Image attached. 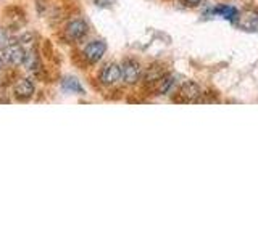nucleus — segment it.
<instances>
[{"mask_svg": "<svg viewBox=\"0 0 258 241\" xmlns=\"http://www.w3.org/2000/svg\"><path fill=\"white\" fill-rule=\"evenodd\" d=\"M2 68H4V60H2V56H0V71H2Z\"/></svg>", "mask_w": 258, "mask_h": 241, "instance_id": "nucleus-17", "label": "nucleus"}, {"mask_svg": "<svg viewBox=\"0 0 258 241\" xmlns=\"http://www.w3.org/2000/svg\"><path fill=\"white\" fill-rule=\"evenodd\" d=\"M61 88L64 92H70V93H78V95H86L84 87L81 85V82L76 77H71L67 76L61 79Z\"/></svg>", "mask_w": 258, "mask_h": 241, "instance_id": "nucleus-8", "label": "nucleus"}, {"mask_svg": "<svg viewBox=\"0 0 258 241\" xmlns=\"http://www.w3.org/2000/svg\"><path fill=\"white\" fill-rule=\"evenodd\" d=\"M24 66H26V69L29 71H36L39 69L40 66V63H39V55L36 50H32V52H26V58H24Z\"/></svg>", "mask_w": 258, "mask_h": 241, "instance_id": "nucleus-12", "label": "nucleus"}, {"mask_svg": "<svg viewBox=\"0 0 258 241\" xmlns=\"http://www.w3.org/2000/svg\"><path fill=\"white\" fill-rule=\"evenodd\" d=\"M141 76H142V68L136 60L127 58L123 61V64H121V79H123L127 85L137 84V80L141 79Z\"/></svg>", "mask_w": 258, "mask_h": 241, "instance_id": "nucleus-2", "label": "nucleus"}, {"mask_svg": "<svg viewBox=\"0 0 258 241\" xmlns=\"http://www.w3.org/2000/svg\"><path fill=\"white\" fill-rule=\"evenodd\" d=\"M119 79H121V66L116 63H108L100 72V80L107 85L116 84Z\"/></svg>", "mask_w": 258, "mask_h": 241, "instance_id": "nucleus-7", "label": "nucleus"}, {"mask_svg": "<svg viewBox=\"0 0 258 241\" xmlns=\"http://www.w3.org/2000/svg\"><path fill=\"white\" fill-rule=\"evenodd\" d=\"M161 76H165V71H161L158 66H152L149 69V74H147V82H157V80L161 77Z\"/></svg>", "mask_w": 258, "mask_h": 241, "instance_id": "nucleus-13", "label": "nucleus"}, {"mask_svg": "<svg viewBox=\"0 0 258 241\" xmlns=\"http://www.w3.org/2000/svg\"><path fill=\"white\" fill-rule=\"evenodd\" d=\"M215 13L223 16V18H226V20L231 21V23H236L237 18H239V12L234 7H228V5H221V7L215 8Z\"/></svg>", "mask_w": 258, "mask_h": 241, "instance_id": "nucleus-11", "label": "nucleus"}, {"mask_svg": "<svg viewBox=\"0 0 258 241\" xmlns=\"http://www.w3.org/2000/svg\"><path fill=\"white\" fill-rule=\"evenodd\" d=\"M105 52H107V44H105L103 40H92L91 44L86 45V48L83 50V55L89 63L94 64L102 60Z\"/></svg>", "mask_w": 258, "mask_h": 241, "instance_id": "nucleus-4", "label": "nucleus"}, {"mask_svg": "<svg viewBox=\"0 0 258 241\" xmlns=\"http://www.w3.org/2000/svg\"><path fill=\"white\" fill-rule=\"evenodd\" d=\"M182 2L185 5H197L199 2H202V0H182Z\"/></svg>", "mask_w": 258, "mask_h": 241, "instance_id": "nucleus-16", "label": "nucleus"}, {"mask_svg": "<svg viewBox=\"0 0 258 241\" xmlns=\"http://www.w3.org/2000/svg\"><path fill=\"white\" fill-rule=\"evenodd\" d=\"M2 60L4 63L13 64V66H20L24 63L26 58V50L21 44H8L2 48Z\"/></svg>", "mask_w": 258, "mask_h": 241, "instance_id": "nucleus-1", "label": "nucleus"}, {"mask_svg": "<svg viewBox=\"0 0 258 241\" xmlns=\"http://www.w3.org/2000/svg\"><path fill=\"white\" fill-rule=\"evenodd\" d=\"M113 2H115V0H94V4L99 8H108L113 5Z\"/></svg>", "mask_w": 258, "mask_h": 241, "instance_id": "nucleus-15", "label": "nucleus"}, {"mask_svg": "<svg viewBox=\"0 0 258 241\" xmlns=\"http://www.w3.org/2000/svg\"><path fill=\"white\" fill-rule=\"evenodd\" d=\"M234 24H237L244 31H255L258 28V16L255 13H247L244 16H239Z\"/></svg>", "mask_w": 258, "mask_h": 241, "instance_id": "nucleus-9", "label": "nucleus"}, {"mask_svg": "<svg viewBox=\"0 0 258 241\" xmlns=\"http://www.w3.org/2000/svg\"><path fill=\"white\" fill-rule=\"evenodd\" d=\"M153 84H157V93L158 95H166L173 88V85H174V77L169 76V74H165V76H161L157 80V82H153Z\"/></svg>", "mask_w": 258, "mask_h": 241, "instance_id": "nucleus-10", "label": "nucleus"}, {"mask_svg": "<svg viewBox=\"0 0 258 241\" xmlns=\"http://www.w3.org/2000/svg\"><path fill=\"white\" fill-rule=\"evenodd\" d=\"M34 90H36V87H34V82H32L31 79H26V77H23V79H18L16 80V84L13 85V93L15 96L18 100H29L32 95H34Z\"/></svg>", "mask_w": 258, "mask_h": 241, "instance_id": "nucleus-5", "label": "nucleus"}, {"mask_svg": "<svg viewBox=\"0 0 258 241\" xmlns=\"http://www.w3.org/2000/svg\"><path fill=\"white\" fill-rule=\"evenodd\" d=\"M199 96H200V88H199V85L194 84V82H185L179 88V92H177V100L176 101L192 103V101H197Z\"/></svg>", "mask_w": 258, "mask_h": 241, "instance_id": "nucleus-6", "label": "nucleus"}, {"mask_svg": "<svg viewBox=\"0 0 258 241\" xmlns=\"http://www.w3.org/2000/svg\"><path fill=\"white\" fill-rule=\"evenodd\" d=\"M87 24L83 20H73L70 21L67 26H64V37H67L70 42H76L81 40L87 34Z\"/></svg>", "mask_w": 258, "mask_h": 241, "instance_id": "nucleus-3", "label": "nucleus"}, {"mask_svg": "<svg viewBox=\"0 0 258 241\" xmlns=\"http://www.w3.org/2000/svg\"><path fill=\"white\" fill-rule=\"evenodd\" d=\"M8 40V34H7V31L4 29V28H0V50H2V48L8 44L7 42Z\"/></svg>", "mask_w": 258, "mask_h": 241, "instance_id": "nucleus-14", "label": "nucleus"}]
</instances>
